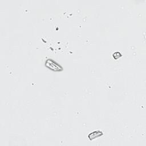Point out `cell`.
<instances>
[{"label":"cell","instance_id":"cell-1","mask_svg":"<svg viewBox=\"0 0 146 146\" xmlns=\"http://www.w3.org/2000/svg\"><path fill=\"white\" fill-rule=\"evenodd\" d=\"M45 66L53 71H62V68L57 63L51 59H47L45 62Z\"/></svg>","mask_w":146,"mask_h":146},{"label":"cell","instance_id":"cell-2","mask_svg":"<svg viewBox=\"0 0 146 146\" xmlns=\"http://www.w3.org/2000/svg\"><path fill=\"white\" fill-rule=\"evenodd\" d=\"M103 132L100 131H94L91 133H90L88 135V138L90 139V140H92L96 137H100L101 136L103 135Z\"/></svg>","mask_w":146,"mask_h":146}]
</instances>
